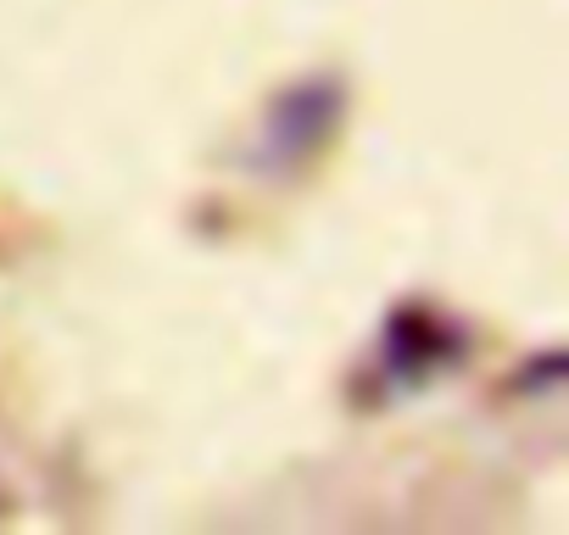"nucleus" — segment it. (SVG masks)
Instances as JSON below:
<instances>
[]
</instances>
